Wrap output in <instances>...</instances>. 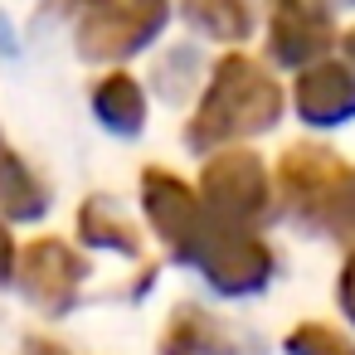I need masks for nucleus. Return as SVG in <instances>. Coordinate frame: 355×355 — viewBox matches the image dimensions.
Segmentation results:
<instances>
[{
    "instance_id": "5",
    "label": "nucleus",
    "mask_w": 355,
    "mask_h": 355,
    "mask_svg": "<svg viewBox=\"0 0 355 355\" xmlns=\"http://www.w3.org/2000/svg\"><path fill=\"white\" fill-rule=\"evenodd\" d=\"M93 112L107 132H122V137H137L141 132V117H146V98L137 88L132 73H107L93 83Z\"/></svg>"
},
{
    "instance_id": "1",
    "label": "nucleus",
    "mask_w": 355,
    "mask_h": 355,
    "mask_svg": "<svg viewBox=\"0 0 355 355\" xmlns=\"http://www.w3.org/2000/svg\"><path fill=\"white\" fill-rule=\"evenodd\" d=\"M64 6L73 20V44L93 64L141 54L166 25V0H64Z\"/></svg>"
},
{
    "instance_id": "8",
    "label": "nucleus",
    "mask_w": 355,
    "mask_h": 355,
    "mask_svg": "<svg viewBox=\"0 0 355 355\" xmlns=\"http://www.w3.org/2000/svg\"><path fill=\"white\" fill-rule=\"evenodd\" d=\"M25 355H69V350L49 336H25Z\"/></svg>"
},
{
    "instance_id": "7",
    "label": "nucleus",
    "mask_w": 355,
    "mask_h": 355,
    "mask_svg": "<svg viewBox=\"0 0 355 355\" xmlns=\"http://www.w3.org/2000/svg\"><path fill=\"white\" fill-rule=\"evenodd\" d=\"M15 258H20V248H15V239H10V229H6V219H0V287L15 282Z\"/></svg>"
},
{
    "instance_id": "4",
    "label": "nucleus",
    "mask_w": 355,
    "mask_h": 355,
    "mask_svg": "<svg viewBox=\"0 0 355 355\" xmlns=\"http://www.w3.org/2000/svg\"><path fill=\"white\" fill-rule=\"evenodd\" d=\"M49 214V180L25 161L15 146L0 141V219L6 224H35Z\"/></svg>"
},
{
    "instance_id": "6",
    "label": "nucleus",
    "mask_w": 355,
    "mask_h": 355,
    "mask_svg": "<svg viewBox=\"0 0 355 355\" xmlns=\"http://www.w3.org/2000/svg\"><path fill=\"white\" fill-rule=\"evenodd\" d=\"M78 239H83V243H93V248L127 253V258H137V253H141V239H137L132 219H127L107 195H93V200L78 209Z\"/></svg>"
},
{
    "instance_id": "3",
    "label": "nucleus",
    "mask_w": 355,
    "mask_h": 355,
    "mask_svg": "<svg viewBox=\"0 0 355 355\" xmlns=\"http://www.w3.org/2000/svg\"><path fill=\"white\" fill-rule=\"evenodd\" d=\"M88 277V263L73 243L44 234V239H30L15 258V287L25 292V302L44 316H69L73 302H78V287Z\"/></svg>"
},
{
    "instance_id": "2",
    "label": "nucleus",
    "mask_w": 355,
    "mask_h": 355,
    "mask_svg": "<svg viewBox=\"0 0 355 355\" xmlns=\"http://www.w3.org/2000/svg\"><path fill=\"white\" fill-rule=\"evenodd\" d=\"M268 107H272L268 78L248 59H224L214 83H209V98H205V107H200V117L185 137L195 146H209V141H224L234 132L268 127Z\"/></svg>"
}]
</instances>
